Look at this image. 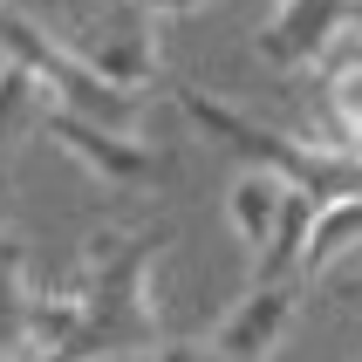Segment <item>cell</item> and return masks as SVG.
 I'll list each match as a JSON object with an SVG mask.
<instances>
[{
	"label": "cell",
	"mask_w": 362,
	"mask_h": 362,
	"mask_svg": "<svg viewBox=\"0 0 362 362\" xmlns=\"http://www.w3.org/2000/svg\"><path fill=\"white\" fill-rule=\"evenodd\" d=\"M62 41H69L103 82H117L130 96H144V89L158 82V14L137 7V0H89V14Z\"/></svg>",
	"instance_id": "obj_1"
},
{
	"label": "cell",
	"mask_w": 362,
	"mask_h": 362,
	"mask_svg": "<svg viewBox=\"0 0 362 362\" xmlns=\"http://www.w3.org/2000/svg\"><path fill=\"white\" fill-rule=\"evenodd\" d=\"M41 137L55 144V151H69V158L89 171V178L103 185H123V192H151V185L171 178V164L151 151L144 137H123V130H103V123H82L69 117V110H41Z\"/></svg>",
	"instance_id": "obj_2"
},
{
	"label": "cell",
	"mask_w": 362,
	"mask_h": 362,
	"mask_svg": "<svg viewBox=\"0 0 362 362\" xmlns=\"http://www.w3.org/2000/svg\"><path fill=\"white\" fill-rule=\"evenodd\" d=\"M308 287H315V281H301V274H294V281H267V287L246 281V294L212 322L205 342L219 349V356H233V362H267L274 349L287 342V328H294V315H301Z\"/></svg>",
	"instance_id": "obj_3"
},
{
	"label": "cell",
	"mask_w": 362,
	"mask_h": 362,
	"mask_svg": "<svg viewBox=\"0 0 362 362\" xmlns=\"http://www.w3.org/2000/svg\"><path fill=\"white\" fill-rule=\"evenodd\" d=\"M349 35V0H281L253 35V55L281 76H308L322 69L328 48Z\"/></svg>",
	"instance_id": "obj_4"
},
{
	"label": "cell",
	"mask_w": 362,
	"mask_h": 362,
	"mask_svg": "<svg viewBox=\"0 0 362 362\" xmlns=\"http://www.w3.org/2000/svg\"><path fill=\"white\" fill-rule=\"evenodd\" d=\"M322 76V110H328V144L335 151H356L362 158V41L342 35L328 48V62L315 69Z\"/></svg>",
	"instance_id": "obj_5"
},
{
	"label": "cell",
	"mask_w": 362,
	"mask_h": 362,
	"mask_svg": "<svg viewBox=\"0 0 362 362\" xmlns=\"http://www.w3.org/2000/svg\"><path fill=\"white\" fill-rule=\"evenodd\" d=\"M287 192H294V185L274 178V171H240V178L226 185V226H233V240L246 246V260H260L267 246H274Z\"/></svg>",
	"instance_id": "obj_6"
},
{
	"label": "cell",
	"mask_w": 362,
	"mask_h": 362,
	"mask_svg": "<svg viewBox=\"0 0 362 362\" xmlns=\"http://www.w3.org/2000/svg\"><path fill=\"white\" fill-rule=\"evenodd\" d=\"M28 308H35V281H28V253L14 240H0V362L28 356Z\"/></svg>",
	"instance_id": "obj_7"
},
{
	"label": "cell",
	"mask_w": 362,
	"mask_h": 362,
	"mask_svg": "<svg viewBox=\"0 0 362 362\" xmlns=\"http://www.w3.org/2000/svg\"><path fill=\"white\" fill-rule=\"evenodd\" d=\"M41 110H48V89H41L28 69H14V62H0V144H14L28 123L41 130Z\"/></svg>",
	"instance_id": "obj_8"
},
{
	"label": "cell",
	"mask_w": 362,
	"mask_h": 362,
	"mask_svg": "<svg viewBox=\"0 0 362 362\" xmlns=\"http://www.w3.org/2000/svg\"><path fill=\"white\" fill-rule=\"evenodd\" d=\"M158 362H233V356H219L212 342H164Z\"/></svg>",
	"instance_id": "obj_9"
},
{
	"label": "cell",
	"mask_w": 362,
	"mask_h": 362,
	"mask_svg": "<svg viewBox=\"0 0 362 362\" xmlns=\"http://www.w3.org/2000/svg\"><path fill=\"white\" fill-rule=\"evenodd\" d=\"M137 7H151V14H192V7H212V0H137Z\"/></svg>",
	"instance_id": "obj_10"
},
{
	"label": "cell",
	"mask_w": 362,
	"mask_h": 362,
	"mask_svg": "<svg viewBox=\"0 0 362 362\" xmlns=\"http://www.w3.org/2000/svg\"><path fill=\"white\" fill-rule=\"evenodd\" d=\"M349 35L362 41V0H349Z\"/></svg>",
	"instance_id": "obj_11"
},
{
	"label": "cell",
	"mask_w": 362,
	"mask_h": 362,
	"mask_svg": "<svg viewBox=\"0 0 362 362\" xmlns=\"http://www.w3.org/2000/svg\"><path fill=\"white\" fill-rule=\"evenodd\" d=\"M123 362H158V356H123Z\"/></svg>",
	"instance_id": "obj_12"
},
{
	"label": "cell",
	"mask_w": 362,
	"mask_h": 362,
	"mask_svg": "<svg viewBox=\"0 0 362 362\" xmlns=\"http://www.w3.org/2000/svg\"><path fill=\"white\" fill-rule=\"evenodd\" d=\"M0 219H7V199H0Z\"/></svg>",
	"instance_id": "obj_13"
}]
</instances>
